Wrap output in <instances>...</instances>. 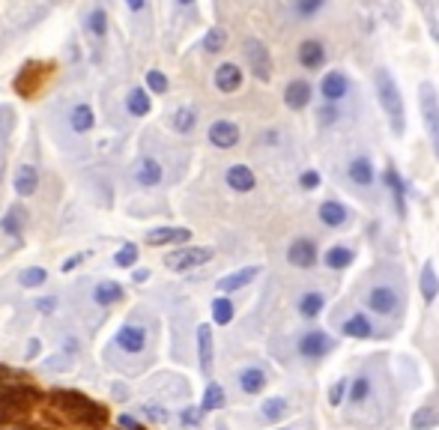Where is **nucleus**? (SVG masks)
<instances>
[{"instance_id": "1", "label": "nucleus", "mask_w": 439, "mask_h": 430, "mask_svg": "<svg viewBox=\"0 0 439 430\" xmlns=\"http://www.w3.org/2000/svg\"><path fill=\"white\" fill-rule=\"evenodd\" d=\"M376 96H380V105L392 123V132L401 135L404 132V99H401V90H397L395 78L388 75V69H376Z\"/></svg>"}, {"instance_id": "2", "label": "nucleus", "mask_w": 439, "mask_h": 430, "mask_svg": "<svg viewBox=\"0 0 439 430\" xmlns=\"http://www.w3.org/2000/svg\"><path fill=\"white\" fill-rule=\"evenodd\" d=\"M54 406L63 409L69 418H75V422H81V424H99V422H105V409L96 406L93 401H87V397L78 395V392H57V395H54Z\"/></svg>"}, {"instance_id": "3", "label": "nucleus", "mask_w": 439, "mask_h": 430, "mask_svg": "<svg viewBox=\"0 0 439 430\" xmlns=\"http://www.w3.org/2000/svg\"><path fill=\"white\" fill-rule=\"evenodd\" d=\"M418 105H422V119L427 126V135H431L433 153L439 158V96H436V87L431 81H424L418 87Z\"/></svg>"}, {"instance_id": "4", "label": "nucleus", "mask_w": 439, "mask_h": 430, "mask_svg": "<svg viewBox=\"0 0 439 430\" xmlns=\"http://www.w3.org/2000/svg\"><path fill=\"white\" fill-rule=\"evenodd\" d=\"M213 248H206V245H194V248H179V251L174 254H167V269H174V272H188V269H197V266H204L213 260Z\"/></svg>"}, {"instance_id": "5", "label": "nucleus", "mask_w": 439, "mask_h": 430, "mask_svg": "<svg viewBox=\"0 0 439 430\" xmlns=\"http://www.w3.org/2000/svg\"><path fill=\"white\" fill-rule=\"evenodd\" d=\"M245 57L251 72L260 78V81H269L272 78V57H269V48L260 42V39H245Z\"/></svg>"}, {"instance_id": "6", "label": "nucleus", "mask_w": 439, "mask_h": 430, "mask_svg": "<svg viewBox=\"0 0 439 430\" xmlns=\"http://www.w3.org/2000/svg\"><path fill=\"white\" fill-rule=\"evenodd\" d=\"M367 308L383 317H392V314H397V293L388 284H376L367 293Z\"/></svg>"}, {"instance_id": "7", "label": "nucleus", "mask_w": 439, "mask_h": 430, "mask_svg": "<svg viewBox=\"0 0 439 430\" xmlns=\"http://www.w3.org/2000/svg\"><path fill=\"white\" fill-rule=\"evenodd\" d=\"M332 347L335 344L326 332H305L302 338H299V356L302 358H323Z\"/></svg>"}, {"instance_id": "8", "label": "nucleus", "mask_w": 439, "mask_h": 430, "mask_svg": "<svg viewBox=\"0 0 439 430\" xmlns=\"http://www.w3.org/2000/svg\"><path fill=\"white\" fill-rule=\"evenodd\" d=\"M287 260H290V266L296 269H311L317 263V245H314V239H296V242L287 248Z\"/></svg>"}, {"instance_id": "9", "label": "nucleus", "mask_w": 439, "mask_h": 430, "mask_svg": "<svg viewBox=\"0 0 439 430\" xmlns=\"http://www.w3.org/2000/svg\"><path fill=\"white\" fill-rule=\"evenodd\" d=\"M117 347L123 349V353H132V356L144 353V347H147V329L144 326H135V323L123 326L117 332Z\"/></svg>"}, {"instance_id": "10", "label": "nucleus", "mask_w": 439, "mask_h": 430, "mask_svg": "<svg viewBox=\"0 0 439 430\" xmlns=\"http://www.w3.org/2000/svg\"><path fill=\"white\" fill-rule=\"evenodd\" d=\"M209 141H213L218 149H231L239 144V126L231 123V119H218V123L209 126Z\"/></svg>"}, {"instance_id": "11", "label": "nucleus", "mask_w": 439, "mask_h": 430, "mask_svg": "<svg viewBox=\"0 0 439 430\" xmlns=\"http://www.w3.org/2000/svg\"><path fill=\"white\" fill-rule=\"evenodd\" d=\"M33 392L30 388H6L0 395V413H27L30 401H33Z\"/></svg>"}, {"instance_id": "12", "label": "nucleus", "mask_w": 439, "mask_h": 430, "mask_svg": "<svg viewBox=\"0 0 439 430\" xmlns=\"http://www.w3.org/2000/svg\"><path fill=\"white\" fill-rule=\"evenodd\" d=\"M192 230L188 227H156L147 233V245H171V242H188Z\"/></svg>"}, {"instance_id": "13", "label": "nucleus", "mask_w": 439, "mask_h": 430, "mask_svg": "<svg viewBox=\"0 0 439 430\" xmlns=\"http://www.w3.org/2000/svg\"><path fill=\"white\" fill-rule=\"evenodd\" d=\"M308 102H311V84L302 81V78H296V81L287 84V90H284V105L290 108V111H302Z\"/></svg>"}, {"instance_id": "14", "label": "nucleus", "mask_w": 439, "mask_h": 430, "mask_svg": "<svg viewBox=\"0 0 439 430\" xmlns=\"http://www.w3.org/2000/svg\"><path fill=\"white\" fill-rule=\"evenodd\" d=\"M257 275H260V269H257V266L236 269V272L224 275V278H218V290H222V293H233V290H242V287H248V284H251Z\"/></svg>"}, {"instance_id": "15", "label": "nucleus", "mask_w": 439, "mask_h": 430, "mask_svg": "<svg viewBox=\"0 0 439 430\" xmlns=\"http://www.w3.org/2000/svg\"><path fill=\"white\" fill-rule=\"evenodd\" d=\"M215 87L222 90V93H236V90L242 87V69L236 63H222L215 69Z\"/></svg>"}, {"instance_id": "16", "label": "nucleus", "mask_w": 439, "mask_h": 430, "mask_svg": "<svg viewBox=\"0 0 439 430\" xmlns=\"http://www.w3.org/2000/svg\"><path fill=\"white\" fill-rule=\"evenodd\" d=\"M299 63L305 69H320L326 63V48L320 39H305L302 45H299Z\"/></svg>"}, {"instance_id": "17", "label": "nucleus", "mask_w": 439, "mask_h": 430, "mask_svg": "<svg viewBox=\"0 0 439 430\" xmlns=\"http://www.w3.org/2000/svg\"><path fill=\"white\" fill-rule=\"evenodd\" d=\"M224 179H227V185H231L233 192H239V195L251 192L254 183H257L254 171H251V167H245V165H231V167H227V176Z\"/></svg>"}, {"instance_id": "18", "label": "nucleus", "mask_w": 439, "mask_h": 430, "mask_svg": "<svg viewBox=\"0 0 439 430\" xmlns=\"http://www.w3.org/2000/svg\"><path fill=\"white\" fill-rule=\"evenodd\" d=\"M320 90H323L326 102H341V99L347 96V90H350V81H347L344 72H326Z\"/></svg>"}, {"instance_id": "19", "label": "nucleus", "mask_w": 439, "mask_h": 430, "mask_svg": "<svg viewBox=\"0 0 439 430\" xmlns=\"http://www.w3.org/2000/svg\"><path fill=\"white\" fill-rule=\"evenodd\" d=\"M197 358H201V371H213V329L197 326Z\"/></svg>"}, {"instance_id": "20", "label": "nucleus", "mask_w": 439, "mask_h": 430, "mask_svg": "<svg viewBox=\"0 0 439 430\" xmlns=\"http://www.w3.org/2000/svg\"><path fill=\"white\" fill-rule=\"evenodd\" d=\"M347 176H350L356 185L367 188V185H374V165L367 162L365 156H358V158H353V162L347 165Z\"/></svg>"}, {"instance_id": "21", "label": "nucleus", "mask_w": 439, "mask_h": 430, "mask_svg": "<svg viewBox=\"0 0 439 430\" xmlns=\"http://www.w3.org/2000/svg\"><path fill=\"white\" fill-rule=\"evenodd\" d=\"M13 185H15V192L22 197L33 195L39 188V171L33 165H22V167H18V174H15V179H13Z\"/></svg>"}, {"instance_id": "22", "label": "nucleus", "mask_w": 439, "mask_h": 430, "mask_svg": "<svg viewBox=\"0 0 439 430\" xmlns=\"http://www.w3.org/2000/svg\"><path fill=\"white\" fill-rule=\"evenodd\" d=\"M135 179H138V185H144V188L158 185L162 183V165H158L156 158H144L135 171Z\"/></svg>"}, {"instance_id": "23", "label": "nucleus", "mask_w": 439, "mask_h": 430, "mask_svg": "<svg viewBox=\"0 0 439 430\" xmlns=\"http://www.w3.org/2000/svg\"><path fill=\"white\" fill-rule=\"evenodd\" d=\"M347 218H350V213H347V206L344 204H338V201H326L320 206V222L326 227H344L347 224Z\"/></svg>"}, {"instance_id": "24", "label": "nucleus", "mask_w": 439, "mask_h": 430, "mask_svg": "<svg viewBox=\"0 0 439 430\" xmlns=\"http://www.w3.org/2000/svg\"><path fill=\"white\" fill-rule=\"evenodd\" d=\"M418 287H422V299H424V302H433V299L439 296V278H436V269H433L431 260H427V263L422 266V275H418Z\"/></svg>"}, {"instance_id": "25", "label": "nucleus", "mask_w": 439, "mask_h": 430, "mask_svg": "<svg viewBox=\"0 0 439 430\" xmlns=\"http://www.w3.org/2000/svg\"><path fill=\"white\" fill-rule=\"evenodd\" d=\"M239 388H242L245 395H260L266 388V374L260 367H245V371L239 374Z\"/></svg>"}, {"instance_id": "26", "label": "nucleus", "mask_w": 439, "mask_h": 430, "mask_svg": "<svg viewBox=\"0 0 439 430\" xmlns=\"http://www.w3.org/2000/svg\"><path fill=\"white\" fill-rule=\"evenodd\" d=\"M344 335L365 341V338H374V326H371V320H367L365 314H353V317L344 323Z\"/></svg>"}, {"instance_id": "27", "label": "nucleus", "mask_w": 439, "mask_h": 430, "mask_svg": "<svg viewBox=\"0 0 439 430\" xmlns=\"http://www.w3.org/2000/svg\"><path fill=\"white\" fill-rule=\"evenodd\" d=\"M347 388H350V406H362L367 397H371L374 392V383H371V377H356L353 383H347Z\"/></svg>"}, {"instance_id": "28", "label": "nucleus", "mask_w": 439, "mask_h": 430, "mask_svg": "<svg viewBox=\"0 0 439 430\" xmlns=\"http://www.w3.org/2000/svg\"><path fill=\"white\" fill-rule=\"evenodd\" d=\"M386 185H388V192H392V197H395L397 213L406 215V192H404V179L395 174V167H388V171H386Z\"/></svg>"}, {"instance_id": "29", "label": "nucleus", "mask_w": 439, "mask_h": 430, "mask_svg": "<svg viewBox=\"0 0 439 430\" xmlns=\"http://www.w3.org/2000/svg\"><path fill=\"white\" fill-rule=\"evenodd\" d=\"M93 299H96L99 305H114V302H119V299H123V287L114 284V281H102V284H96Z\"/></svg>"}, {"instance_id": "30", "label": "nucleus", "mask_w": 439, "mask_h": 430, "mask_svg": "<svg viewBox=\"0 0 439 430\" xmlns=\"http://www.w3.org/2000/svg\"><path fill=\"white\" fill-rule=\"evenodd\" d=\"M69 123H72V129L75 132H90L93 129V108L90 105H75L72 108V114H69Z\"/></svg>"}, {"instance_id": "31", "label": "nucleus", "mask_w": 439, "mask_h": 430, "mask_svg": "<svg viewBox=\"0 0 439 430\" xmlns=\"http://www.w3.org/2000/svg\"><path fill=\"white\" fill-rule=\"evenodd\" d=\"M126 108H129V114L132 117H147L149 114V96H147V90H132V93L126 96Z\"/></svg>"}, {"instance_id": "32", "label": "nucleus", "mask_w": 439, "mask_h": 430, "mask_svg": "<svg viewBox=\"0 0 439 430\" xmlns=\"http://www.w3.org/2000/svg\"><path fill=\"white\" fill-rule=\"evenodd\" d=\"M24 218L27 213L22 206H13L9 209V215H3V222H0V227H3V233L9 236H22V230H24Z\"/></svg>"}, {"instance_id": "33", "label": "nucleus", "mask_w": 439, "mask_h": 430, "mask_svg": "<svg viewBox=\"0 0 439 430\" xmlns=\"http://www.w3.org/2000/svg\"><path fill=\"white\" fill-rule=\"evenodd\" d=\"M171 123H174V129H176L179 135H188V132H192V129L197 126V114H194V108H176Z\"/></svg>"}, {"instance_id": "34", "label": "nucleus", "mask_w": 439, "mask_h": 430, "mask_svg": "<svg viewBox=\"0 0 439 430\" xmlns=\"http://www.w3.org/2000/svg\"><path fill=\"white\" fill-rule=\"evenodd\" d=\"M350 263H353V251H350V248L335 245V248H329V251H326V266L329 269H347Z\"/></svg>"}, {"instance_id": "35", "label": "nucleus", "mask_w": 439, "mask_h": 430, "mask_svg": "<svg viewBox=\"0 0 439 430\" xmlns=\"http://www.w3.org/2000/svg\"><path fill=\"white\" fill-rule=\"evenodd\" d=\"M323 305H326L323 293H305L299 299V311H302V317H317L323 311Z\"/></svg>"}, {"instance_id": "36", "label": "nucleus", "mask_w": 439, "mask_h": 430, "mask_svg": "<svg viewBox=\"0 0 439 430\" xmlns=\"http://www.w3.org/2000/svg\"><path fill=\"white\" fill-rule=\"evenodd\" d=\"M218 406H224V388L218 386V383H209V386H206V392H204V404H201V409L206 413V409H218Z\"/></svg>"}, {"instance_id": "37", "label": "nucleus", "mask_w": 439, "mask_h": 430, "mask_svg": "<svg viewBox=\"0 0 439 430\" xmlns=\"http://www.w3.org/2000/svg\"><path fill=\"white\" fill-rule=\"evenodd\" d=\"M433 424H439V413H436V409H431V406H422L413 415V430H431Z\"/></svg>"}, {"instance_id": "38", "label": "nucleus", "mask_w": 439, "mask_h": 430, "mask_svg": "<svg viewBox=\"0 0 439 430\" xmlns=\"http://www.w3.org/2000/svg\"><path fill=\"white\" fill-rule=\"evenodd\" d=\"M224 45H227V33H224L222 27H213V30H209V33L204 36V51H209V54H218Z\"/></svg>"}, {"instance_id": "39", "label": "nucleus", "mask_w": 439, "mask_h": 430, "mask_svg": "<svg viewBox=\"0 0 439 430\" xmlns=\"http://www.w3.org/2000/svg\"><path fill=\"white\" fill-rule=\"evenodd\" d=\"M213 320L218 326H227L233 320V302L231 299H215L213 302Z\"/></svg>"}, {"instance_id": "40", "label": "nucleus", "mask_w": 439, "mask_h": 430, "mask_svg": "<svg viewBox=\"0 0 439 430\" xmlns=\"http://www.w3.org/2000/svg\"><path fill=\"white\" fill-rule=\"evenodd\" d=\"M45 278H48V272L42 266H30V269H24V272L18 275V281H22L24 287H42Z\"/></svg>"}, {"instance_id": "41", "label": "nucleus", "mask_w": 439, "mask_h": 430, "mask_svg": "<svg viewBox=\"0 0 439 430\" xmlns=\"http://www.w3.org/2000/svg\"><path fill=\"white\" fill-rule=\"evenodd\" d=\"M287 413V401L284 397H269V401L263 404V418H269V422H278Z\"/></svg>"}, {"instance_id": "42", "label": "nucleus", "mask_w": 439, "mask_h": 430, "mask_svg": "<svg viewBox=\"0 0 439 430\" xmlns=\"http://www.w3.org/2000/svg\"><path fill=\"white\" fill-rule=\"evenodd\" d=\"M87 27H90V33H93V36H105L108 33V15H105V9H93V13H90Z\"/></svg>"}, {"instance_id": "43", "label": "nucleus", "mask_w": 439, "mask_h": 430, "mask_svg": "<svg viewBox=\"0 0 439 430\" xmlns=\"http://www.w3.org/2000/svg\"><path fill=\"white\" fill-rule=\"evenodd\" d=\"M323 6H326V0H296V13L302 15V18H311V15H317Z\"/></svg>"}, {"instance_id": "44", "label": "nucleus", "mask_w": 439, "mask_h": 430, "mask_svg": "<svg viewBox=\"0 0 439 430\" xmlns=\"http://www.w3.org/2000/svg\"><path fill=\"white\" fill-rule=\"evenodd\" d=\"M135 260H138V248H135L132 242H129V245H123V248H119V251H117L114 263H117V266H132Z\"/></svg>"}, {"instance_id": "45", "label": "nucleus", "mask_w": 439, "mask_h": 430, "mask_svg": "<svg viewBox=\"0 0 439 430\" xmlns=\"http://www.w3.org/2000/svg\"><path fill=\"white\" fill-rule=\"evenodd\" d=\"M147 87L153 90V93H167V78L158 72V69H153V72H147Z\"/></svg>"}, {"instance_id": "46", "label": "nucleus", "mask_w": 439, "mask_h": 430, "mask_svg": "<svg viewBox=\"0 0 439 430\" xmlns=\"http://www.w3.org/2000/svg\"><path fill=\"white\" fill-rule=\"evenodd\" d=\"M344 395H347V379H338V383L332 386V392H329V404L341 406L344 404Z\"/></svg>"}, {"instance_id": "47", "label": "nucleus", "mask_w": 439, "mask_h": 430, "mask_svg": "<svg viewBox=\"0 0 439 430\" xmlns=\"http://www.w3.org/2000/svg\"><path fill=\"white\" fill-rule=\"evenodd\" d=\"M144 415L149 418V422H156V424H165L167 422V409L165 406H156V404L144 406Z\"/></svg>"}, {"instance_id": "48", "label": "nucleus", "mask_w": 439, "mask_h": 430, "mask_svg": "<svg viewBox=\"0 0 439 430\" xmlns=\"http://www.w3.org/2000/svg\"><path fill=\"white\" fill-rule=\"evenodd\" d=\"M201 415H204V409L185 406V409H183V424H185V427H197V424H201Z\"/></svg>"}, {"instance_id": "49", "label": "nucleus", "mask_w": 439, "mask_h": 430, "mask_svg": "<svg viewBox=\"0 0 439 430\" xmlns=\"http://www.w3.org/2000/svg\"><path fill=\"white\" fill-rule=\"evenodd\" d=\"M299 183H302V188H317L320 185V176H317V171H305L299 176Z\"/></svg>"}, {"instance_id": "50", "label": "nucleus", "mask_w": 439, "mask_h": 430, "mask_svg": "<svg viewBox=\"0 0 439 430\" xmlns=\"http://www.w3.org/2000/svg\"><path fill=\"white\" fill-rule=\"evenodd\" d=\"M81 257H84V254H75V257H69L66 263H63V272H72V269H75L78 263H81Z\"/></svg>"}, {"instance_id": "51", "label": "nucleus", "mask_w": 439, "mask_h": 430, "mask_svg": "<svg viewBox=\"0 0 439 430\" xmlns=\"http://www.w3.org/2000/svg\"><path fill=\"white\" fill-rule=\"evenodd\" d=\"M111 392H114V397H117V401H126V397H129V388H126V386H119V383L111 388Z\"/></svg>"}, {"instance_id": "52", "label": "nucleus", "mask_w": 439, "mask_h": 430, "mask_svg": "<svg viewBox=\"0 0 439 430\" xmlns=\"http://www.w3.org/2000/svg\"><path fill=\"white\" fill-rule=\"evenodd\" d=\"M119 427H129V430H138V427H141V424H138V422H135V418H132V415H123V418H119Z\"/></svg>"}, {"instance_id": "53", "label": "nucleus", "mask_w": 439, "mask_h": 430, "mask_svg": "<svg viewBox=\"0 0 439 430\" xmlns=\"http://www.w3.org/2000/svg\"><path fill=\"white\" fill-rule=\"evenodd\" d=\"M54 299H42V302H39V311H42V314H51L54 311Z\"/></svg>"}, {"instance_id": "54", "label": "nucleus", "mask_w": 439, "mask_h": 430, "mask_svg": "<svg viewBox=\"0 0 439 430\" xmlns=\"http://www.w3.org/2000/svg\"><path fill=\"white\" fill-rule=\"evenodd\" d=\"M320 119H323V123H335V111H332V108H323Z\"/></svg>"}, {"instance_id": "55", "label": "nucleus", "mask_w": 439, "mask_h": 430, "mask_svg": "<svg viewBox=\"0 0 439 430\" xmlns=\"http://www.w3.org/2000/svg\"><path fill=\"white\" fill-rule=\"evenodd\" d=\"M36 353H39V341L33 338V341H30V347H27V358H33Z\"/></svg>"}, {"instance_id": "56", "label": "nucleus", "mask_w": 439, "mask_h": 430, "mask_svg": "<svg viewBox=\"0 0 439 430\" xmlns=\"http://www.w3.org/2000/svg\"><path fill=\"white\" fill-rule=\"evenodd\" d=\"M126 6H129V9H135V13H138V9H144V0H126Z\"/></svg>"}, {"instance_id": "57", "label": "nucleus", "mask_w": 439, "mask_h": 430, "mask_svg": "<svg viewBox=\"0 0 439 430\" xmlns=\"http://www.w3.org/2000/svg\"><path fill=\"white\" fill-rule=\"evenodd\" d=\"M147 278H149L147 269H138V272H135V281H147Z\"/></svg>"}, {"instance_id": "58", "label": "nucleus", "mask_w": 439, "mask_h": 430, "mask_svg": "<svg viewBox=\"0 0 439 430\" xmlns=\"http://www.w3.org/2000/svg\"><path fill=\"white\" fill-rule=\"evenodd\" d=\"M179 3H183V6H188V3H194V0H179Z\"/></svg>"}, {"instance_id": "59", "label": "nucleus", "mask_w": 439, "mask_h": 430, "mask_svg": "<svg viewBox=\"0 0 439 430\" xmlns=\"http://www.w3.org/2000/svg\"><path fill=\"white\" fill-rule=\"evenodd\" d=\"M215 430H227V427H224V424H218V427H215Z\"/></svg>"}, {"instance_id": "60", "label": "nucleus", "mask_w": 439, "mask_h": 430, "mask_svg": "<svg viewBox=\"0 0 439 430\" xmlns=\"http://www.w3.org/2000/svg\"><path fill=\"white\" fill-rule=\"evenodd\" d=\"M108 430H117V427H108Z\"/></svg>"}, {"instance_id": "61", "label": "nucleus", "mask_w": 439, "mask_h": 430, "mask_svg": "<svg viewBox=\"0 0 439 430\" xmlns=\"http://www.w3.org/2000/svg\"><path fill=\"white\" fill-rule=\"evenodd\" d=\"M138 430H144V427H138Z\"/></svg>"}, {"instance_id": "62", "label": "nucleus", "mask_w": 439, "mask_h": 430, "mask_svg": "<svg viewBox=\"0 0 439 430\" xmlns=\"http://www.w3.org/2000/svg\"><path fill=\"white\" fill-rule=\"evenodd\" d=\"M281 430H284V427H281Z\"/></svg>"}]
</instances>
